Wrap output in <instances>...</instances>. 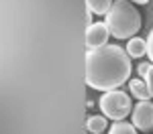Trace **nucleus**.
I'll list each match as a JSON object with an SVG mask.
<instances>
[{"mask_svg": "<svg viewBox=\"0 0 153 134\" xmlns=\"http://www.w3.org/2000/svg\"><path fill=\"white\" fill-rule=\"evenodd\" d=\"M149 69H151V63H139L137 65V73H139V77H147V73H149Z\"/></svg>", "mask_w": 153, "mask_h": 134, "instance_id": "obj_11", "label": "nucleus"}, {"mask_svg": "<svg viewBox=\"0 0 153 134\" xmlns=\"http://www.w3.org/2000/svg\"><path fill=\"white\" fill-rule=\"evenodd\" d=\"M145 81L149 85V94H151V97H153V65H151V69H149V73H147V77H145Z\"/></svg>", "mask_w": 153, "mask_h": 134, "instance_id": "obj_13", "label": "nucleus"}, {"mask_svg": "<svg viewBox=\"0 0 153 134\" xmlns=\"http://www.w3.org/2000/svg\"><path fill=\"white\" fill-rule=\"evenodd\" d=\"M100 112L110 120H125L133 112V102L131 97L120 92V89H112V92H104V96L100 97Z\"/></svg>", "mask_w": 153, "mask_h": 134, "instance_id": "obj_3", "label": "nucleus"}, {"mask_svg": "<svg viewBox=\"0 0 153 134\" xmlns=\"http://www.w3.org/2000/svg\"><path fill=\"white\" fill-rule=\"evenodd\" d=\"M129 89H131V96H135L139 102L151 97V94H149V85H147V81H143V79H131L129 81Z\"/></svg>", "mask_w": 153, "mask_h": 134, "instance_id": "obj_7", "label": "nucleus"}, {"mask_svg": "<svg viewBox=\"0 0 153 134\" xmlns=\"http://www.w3.org/2000/svg\"><path fill=\"white\" fill-rule=\"evenodd\" d=\"M133 71L131 55L118 45H104L86 55V83L98 92H112L127 83Z\"/></svg>", "mask_w": 153, "mask_h": 134, "instance_id": "obj_1", "label": "nucleus"}, {"mask_svg": "<svg viewBox=\"0 0 153 134\" xmlns=\"http://www.w3.org/2000/svg\"><path fill=\"white\" fill-rule=\"evenodd\" d=\"M86 4H88V12H94L98 16H102V14H108V10L112 8V4H114V0H86Z\"/></svg>", "mask_w": 153, "mask_h": 134, "instance_id": "obj_8", "label": "nucleus"}, {"mask_svg": "<svg viewBox=\"0 0 153 134\" xmlns=\"http://www.w3.org/2000/svg\"><path fill=\"white\" fill-rule=\"evenodd\" d=\"M108 37H110V31H108L106 23L88 24V31H86V47H88V51L108 45Z\"/></svg>", "mask_w": 153, "mask_h": 134, "instance_id": "obj_5", "label": "nucleus"}, {"mask_svg": "<svg viewBox=\"0 0 153 134\" xmlns=\"http://www.w3.org/2000/svg\"><path fill=\"white\" fill-rule=\"evenodd\" d=\"M127 53H129L131 57H135V59L147 55V39H139V37L129 39V43H127Z\"/></svg>", "mask_w": 153, "mask_h": 134, "instance_id": "obj_6", "label": "nucleus"}, {"mask_svg": "<svg viewBox=\"0 0 153 134\" xmlns=\"http://www.w3.org/2000/svg\"><path fill=\"white\" fill-rule=\"evenodd\" d=\"M147 57L153 63V29L149 31V35H147Z\"/></svg>", "mask_w": 153, "mask_h": 134, "instance_id": "obj_12", "label": "nucleus"}, {"mask_svg": "<svg viewBox=\"0 0 153 134\" xmlns=\"http://www.w3.org/2000/svg\"><path fill=\"white\" fill-rule=\"evenodd\" d=\"M133 124L141 132H147V130L153 128V102L151 100H141L133 108Z\"/></svg>", "mask_w": 153, "mask_h": 134, "instance_id": "obj_4", "label": "nucleus"}, {"mask_svg": "<svg viewBox=\"0 0 153 134\" xmlns=\"http://www.w3.org/2000/svg\"><path fill=\"white\" fill-rule=\"evenodd\" d=\"M108 134H137V128H135V124H131V122L118 120L110 126V132Z\"/></svg>", "mask_w": 153, "mask_h": 134, "instance_id": "obj_10", "label": "nucleus"}, {"mask_svg": "<svg viewBox=\"0 0 153 134\" xmlns=\"http://www.w3.org/2000/svg\"><path fill=\"white\" fill-rule=\"evenodd\" d=\"M106 126H108V118H106L104 114L102 116H90L88 122H86V128H88V132H94V134H100L106 130Z\"/></svg>", "mask_w": 153, "mask_h": 134, "instance_id": "obj_9", "label": "nucleus"}, {"mask_svg": "<svg viewBox=\"0 0 153 134\" xmlns=\"http://www.w3.org/2000/svg\"><path fill=\"white\" fill-rule=\"evenodd\" d=\"M131 2H137V4H147L149 0H131Z\"/></svg>", "mask_w": 153, "mask_h": 134, "instance_id": "obj_14", "label": "nucleus"}, {"mask_svg": "<svg viewBox=\"0 0 153 134\" xmlns=\"http://www.w3.org/2000/svg\"><path fill=\"white\" fill-rule=\"evenodd\" d=\"M106 26L117 39H133L141 29V14L127 0H114L112 8L106 14Z\"/></svg>", "mask_w": 153, "mask_h": 134, "instance_id": "obj_2", "label": "nucleus"}]
</instances>
